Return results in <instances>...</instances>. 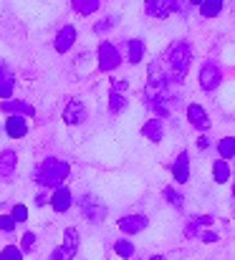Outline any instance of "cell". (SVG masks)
I'll list each match as a JSON object with an SVG mask.
<instances>
[{"mask_svg": "<svg viewBox=\"0 0 235 260\" xmlns=\"http://www.w3.org/2000/svg\"><path fill=\"white\" fill-rule=\"evenodd\" d=\"M190 63H192V46L187 41H177L167 48L164 58H162V66L169 76L172 84H182L187 79V71H190Z\"/></svg>", "mask_w": 235, "mask_h": 260, "instance_id": "obj_1", "label": "cell"}, {"mask_svg": "<svg viewBox=\"0 0 235 260\" xmlns=\"http://www.w3.org/2000/svg\"><path fill=\"white\" fill-rule=\"evenodd\" d=\"M69 174H71V165L69 162L56 159V157H48V159H43L36 167L33 179H36V184H41L46 189H53V187H61L69 179Z\"/></svg>", "mask_w": 235, "mask_h": 260, "instance_id": "obj_2", "label": "cell"}, {"mask_svg": "<svg viewBox=\"0 0 235 260\" xmlns=\"http://www.w3.org/2000/svg\"><path fill=\"white\" fill-rule=\"evenodd\" d=\"M144 101H147V106L155 111L157 116H169L172 109H174L177 101H180V93L172 91V86H162V88L147 86V91H144Z\"/></svg>", "mask_w": 235, "mask_h": 260, "instance_id": "obj_3", "label": "cell"}, {"mask_svg": "<svg viewBox=\"0 0 235 260\" xmlns=\"http://www.w3.org/2000/svg\"><path fill=\"white\" fill-rule=\"evenodd\" d=\"M147 15L152 18H169L172 13H187V3L185 0H144Z\"/></svg>", "mask_w": 235, "mask_h": 260, "instance_id": "obj_4", "label": "cell"}, {"mask_svg": "<svg viewBox=\"0 0 235 260\" xmlns=\"http://www.w3.org/2000/svg\"><path fill=\"white\" fill-rule=\"evenodd\" d=\"M76 205H78V210H81V215H83L89 222H104L106 207L96 200V194H78Z\"/></svg>", "mask_w": 235, "mask_h": 260, "instance_id": "obj_5", "label": "cell"}, {"mask_svg": "<svg viewBox=\"0 0 235 260\" xmlns=\"http://www.w3.org/2000/svg\"><path fill=\"white\" fill-rule=\"evenodd\" d=\"M96 56H99V71H104V74L116 71L119 63H122V53H119V48H116L114 43H109V41H104V43L96 48Z\"/></svg>", "mask_w": 235, "mask_h": 260, "instance_id": "obj_6", "label": "cell"}, {"mask_svg": "<svg viewBox=\"0 0 235 260\" xmlns=\"http://www.w3.org/2000/svg\"><path fill=\"white\" fill-rule=\"evenodd\" d=\"M220 81H223V71H220V66L218 63H213V61H208V63H202V69H200V86L202 91H215V88L220 86Z\"/></svg>", "mask_w": 235, "mask_h": 260, "instance_id": "obj_7", "label": "cell"}, {"mask_svg": "<svg viewBox=\"0 0 235 260\" xmlns=\"http://www.w3.org/2000/svg\"><path fill=\"white\" fill-rule=\"evenodd\" d=\"M48 202H51V207H53L58 215H66V212L71 210V205H74V192H71L69 187H64V184H61V187H53Z\"/></svg>", "mask_w": 235, "mask_h": 260, "instance_id": "obj_8", "label": "cell"}, {"mask_svg": "<svg viewBox=\"0 0 235 260\" xmlns=\"http://www.w3.org/2000/svg\"><path fill=\"white\" fill-rule=\"evenodd\" d=\"M86 116H89V114H86V104H83L81 99H71V101L66 104V109H64V121L71 124V126L83 124Z\"/></svg>", "mask_w": 235, "mask_h": 260, "instance_id": "obj_9", "label": "cell"}, {"mask_svg": "<svg viewBox=\"0 0 235 260\" xmlns=\"http://www.w3.org/2000/svg\"><path fill=\"white\" fill-rule=\"evenodd\" d=\"M76 36L78 30L74 25H64L58 33H56V53H69L71 48H74V43H76Z\"/></svg>", "mask_w": 235, "mask_h": 260, "instance_id": "obj_10", "label": "cell"}, {"mask_svg": "<svg viewBox=\"0 0 235 260\" xmlns=\"http://www.w3.org/2000/svg\"><path fill=\"white\" fill-rule=\"evenodd\" d=\"M116 225H119L122 233H127V235H137V233H142V230L150 225V220H147L144 215H124Z\"/></svg>", "mask_w": 235, "mask_h": 260, "instance_id": "obj_11", "label": "cell"}, {"mask_svg": "<svg viewBox=\"0 0 235 260\" xmlns=\"http://www.w3.org/2000/svg\"><path fill=\"white\" fill-rule=\"evenodd\" d=\"M187 121H190L195 129H200V132H208V129H210V116H208V111H205L200 104H190V106H187Z\"/></svg>", "mask_w": 235, "mask_h": 260, "instance_id": "obj_12", "label": "cell"}, {"mask_svg": "<svg viewBox=\"0 0 235 260\" xmlns=\"http://www.w3.org/2000/svg\"><path fill=\"white\" fill-rule=\"evenodd\" d=\"M13 91H15V71H13L8 63L0 61V99H3V101L10 99Z\"/></svg>", "mask_w": 235, "mask_h": 260, "instance_id": "obj_13", "label": "cell"}, {"mask_svg": "<svg viewBox=\"0 0 235 260\" xmlns=\"http://www.w3.org/2000/svg\"><path fill=\"white\" fill-rule=\"evenodd\" d=\"M0 111H5L8 116L10 114H18V116H36V109L28 104V101H18V99H5L0 104Z\"/></svg>", "mask_w": 235, "mask_h": 260, "instance_id": "obj_14", "label": "cell"}, {"mask_svg": "<svg viewBox=\"0 0 235 260\" xmlns=\"http://www.w3.org/2000/svg\"><path fill=\"white\" fill-rule=\"evenodd\" d=\"M5 132H8V137H13V139H23V137L28 134V121H25V116L10 114V116L5 119Z\"/></svg>", "mask_w": 235, "mask_h": 260, "instance_id": "obj_15", "label": "cell"}, {"mask_svg": "<svg viewBox=\"0 0 235 260\" xmlns=\"http://www.w3.org/2000/svg\"><path fill=\"white\" fill-rule=\"evenodd\" d=\"M18 167V154L13 149H3L0 152V179H13Z\"/></svg>", "mask_w": 235, "mask_h": 260, "instance_id": "obj_16", "label": "cell"}, {"mask_svg": "<svg viewBox=\"0 0 235 260\" xmlns=\"http://www.w3.org/2000/svg\"><path fill=\"white\" fill-rule=\"evenodd\" d=\"M172 177H174L177 184H185L190 179V157H187V152L177 154V159L172 165Z\"/></svg>", "mask_w": 235, "mask_h": 260, "instance_id": "obj_17", "label": "cell"}, {"mask_svg": "<svg viewBox=\"0 0 235 260\" xmlns=\"http://www.w3.org/2000/svg\"><path fill=\"white\" fill-rule=\"evenodd\" d=\"M142 134H144L150 142H162V137H164V126H162L159 119H150V121L142 126Z\"/></svg>", "mask_w": 235, "mask_h": 260, "instance_id": "obj_18", "label": "cell"}, {"mask_svg": "<svg viewBox=\"0 0 235 260\" xmlns=\"http://www.w3.org/2000/svg\"><path fill=\"white\" fill-rule=\"evenodd\" d=\"M127 58H129V63H139V61L144 58V41L132 38V41L127 43Z\"/></svg>", "mask_w": 235, "mask_h": 260, "instance_id": "obj_19", "label": "cell"}, {"mask_svg": "<svg viewBox=\"0 0 235 260\" xmlns=\"http://www.w3.org/2000/svg\"><path fill=\"white\" fill-rule=\"evenodd\" d=\"M223 3H225V0H202V3H200L202 18H215V15H220V13H223Z\"/></svg>", "mask_w": 235, "mask_h": 260, "instance_id": "obj_20", "label": "cell"}, {"mask_svg": "<svg viewBox=\"0 0 235 260\" xmlns=\"http://www.w3.org/2000/svg\"><path fill=\"white\" fill-rule=\"evenodd\" d=\"M230 167H228V162L225 159H218L215 165H213V179L218 182V184H225L228 179H230Z\"/></svg>", "mask_w": 235, "mask_h": 260, "instance_id": "obj_21", "label": "cell"}, {"mask_svg": "<svg viewBox=\"0 0 235 260\" xmlns=\"http://www.w3.org/2000/svg\"><path fill=\"white\" fill-rule=\"evenodd\" d=\"M218 154H220V159H233L235 157V137H225V139H220L218 142Z\"/></svg>", "mask_w": 235, "mask_h": 260, "instance_id": "obj_22", "label": "cell"}, {"mask_svg": "<svg viewBox=\"0 0 235 260\" xmlns=\"http://www.w3.org/2000/svg\"><path fill=\"white\" fill-rule=\"evenodd\" d=\"M74 10H78L81 15H91L101 8V0H71Z\"/></svg>", "mask_w": 235, "mask_h": 260, "instance_id": "obj_23", "label": "cell"}, {"mask_svg": "<svg viewBox=\"0 0 235 260\" xmlns=\"http://www.w3.org/2000/svg\"><path fill=\"white\" fill-rule=\"evenodd\" d=\"M122 109H127V96L111 88V93H109V111L116 114V111H122Z\"/></svg>", "mask_w": 235, "mask_h": 260, "instance_id": "obj_24", "label": "cell"}, {"mask_svg": "<svg viewBox=\"0 0 235 260\" xmlns=\"http://www.w3.org/2000/svg\"><path fill=\"white\" fill-rule=\"evenodd\" d=\"M114 253L116 255H122V258H127V260H132V255H134V245H132V240H116L114 243Z\"/></svg>", "mask_w": 235, "mask_h": 260, "instance_id": "obj_25", "label": "cell"}, {"mask_svg": "<svg viewBox=\"0 0 235 260\" xmlns=\"http://www.w3.org/2000/svg\"><path fill=\"white\" fill-rule=\"evenodd\" d=\"M0 260H23V250L18 245H8V248H3Z\"/></svg>", "mask_w": 235, "mask_h": 260, "instance_id": "obj_26", "label": "cell"}, {"mask_svg": "<svg viewBox=\"0 0 235 260\" xmlns=\"http://www.w3.org/2000/svg\"><path fill=\"white\" fill-rule=\"evenodd\" d=\"M164 197H167V200H169L174 207H182V205H185V197H182V194H180L174 187H164Z\"/></svg>", "mask_w": 235, "mask_h": 260, "instance_id": "obj_27", "label": "cell"}, {"mask_svg": "<svg viewBox=\"0 0 235 260\" xmlns=\"http://www.w3.org/2000/svg\"><path fill=\"white\" fill-rule=\"evenodd\" d=\"M116 20H119V18H114V15H109V18L99 20V23L94 25V33H106V30H109V28H111V25H114Z\"/></svg>", "mask_w": 235, "mask_h": 260, "instance_id": "obj_28", "label": "cell"}, {"mask_svg": "<svg viewBox=\"0 0 235 260\" xmlns=\"http://www.w3.org/2000/svg\"><path fill=\"white\" fill-rule=\"evenodd\" d=\"M10 215H13L15 222H25V220H28V207H25V205H15Z\"/></svg>", "mask_w": 235, "mask_h": 260, "instance_id": "obj_29", "label": "cell"}, {"mask_svg": "<svg viewBox=\"0 0 235 260\" xmlns=\"http://www.w3.org/2000/svg\"><path fill=\"white\" fill-rule=\"evenodd\" d=\"M13 230H15L13 215H0V233H13Z\"/></svg>", "mask_w": 235, "mask_h": 260, "instance_id": "obj_30", "label": "cell"}, {"mask_svg": "<svg viewBox=\"0 0 235 260\" xmlns=\"http://www.w3.org/2000/svg\"><path fill=\"white\" fill-rule=\"evenodd\" d=\"M33 245H36V233H25V235H23V240H20V250H23V253H28Z\"/></svg>", "mask_w": 235, "mask_h": 260, "instance_id": "obj_31", "label": "cell"}, {"mask_svg": "<svg viewBox=\"0 0 235 260\" xmlns=\"http://www.w3.org/2000/svg\"><path fill=\"white\" fill-rule=\"evenodd\" d=\"M202 240L205 243H215L218 240V233H202Z\"/></svg>", "mask_w": 235, "mask_h": 260, "instance_id": "obj_32", "label": "cell"}, {"mask_svg": "<svg viewBox=\"0 0 235 260\" xmlns=\"http://www.w3.org/2000/svg\"><path fill=\"white\" fill-rule=\"evenodd\" d=\"M111 88H114V91H119V93H124V91H127V81H116Z\"/></svg>", "mask_w": 235, "mask_h": 260, "instance_id": "obj_33", "label": "cell"}, {"mask_svg": "<svg viewBox=\"0 0 235 260\" xmlns=\"http://www.w3.org/2000/svg\"><path fill=\"white\" fill-rule=\"evenodd\" d=\"M197 147H200V149H208V147H210L208 137H200V139H197Z\"/></svg>", "mask_w": 235, "mask_h": 260, "instance_id": "obj_34", "label": "cell"}, {"mask_svg": "<svg viewBox=\"0 0 235 260\" xmlns=\"http://www.w3.org/2000/svg\"><path fill=\"white\" fill-rule=\"evenodd\" d=\"M46 202H48V197H46L43 192H41V194H36V205H46Z\"/></svg>", "mask_w": 235, "mask_h": 260, "instance_id": "obj_35", "label": "cell"}, {"mask_svg": "<svg viewBox=\"0 0 235 260\" xmlns=\"http://www.w3.org/2000/svg\"><path fill=\"white\" fill-rule=\"evenodd\" d=\"M190 3H192V5H200V3H202V0H190Z\"/></svg>", "mask_w": 235, "mask_h": 260, "instance_id": "obj_36", "label": "cell"}, {"mask_svg": "<svg viewBox=\"0 0 235 260\" xmlns=\"http://www.w3.org/2000/svg\"><path fill=\"white\" fill-rule=\"evenodd\" d=\"M152 260H164V258H162V255H155V258H152Z\"/></svg>", "mask_w": 235, "mask_h": 260, "instance_id": "obj_37", "label": "cell"}, {"mask_svg": "<svg viewBox=\"0 0 235 260\" xmlns=\"http://www.w3.org/2000/svg\"><path fill=\"white\" fill-rule=\"evenodd\" d=\"M233 194H235V187H233Z\"/></svg>", "mask_w": 235, "mask_h": 260, "instance_id": "obj_38", "label": "cell"}]
</instances>
